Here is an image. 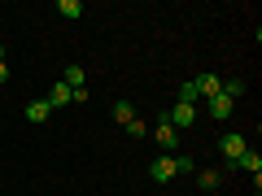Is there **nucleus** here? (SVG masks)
I'll return each instance as SVG.
<instances>
[{"mask_svg": "<svg viewBox=\"0 0 262 196\" xmlns=\"http://www.w3.org/2000/svg\"><path fill=\"white\" fill-rule=\"evenodd\" d=\"M166 122H170L175 131H188V127L196 122V105H179V101H175V109L166 113Z\"/></svg>", "mask_w": 262, "mask_h": 196, "instance_id": "nucleus-2", "label": "nucleus"}, {"mask_svg": "<svg viewBox=\"0 0 262 196\" xmlns=\"http://www.w3.org/2000/svg\"><path fill=\"white\" fill-rule=\"evenodd\" d=\"M196 183L206 187V192H214V187H219V183H223V175H219V170H214V166H206V170H196Z\"/></svg>", "mask_w": 262, "mask_h": 196, "instance_id": "nucleus-9", "label": "nucleus"}, {"mask_svg": "<svg viewBox=\"0 0 262 196\" xmlns=\"http://www.w3.org/2000/svg\"><path fill=\"white\" fill-rule=\"evenodd\" d=\"M48 113H53V109H48V101H31L27 105V122H48Z\"/></svg>", "mask_w": 262, "mask_h": 196, "instance_id": "nucleus-10", "label": "nucleus"}, {"mask_svg": "<svg viewBox=\"0 0 262 196\" xmlns=\"http://www.w3.org/2000/svg\"><path fill=\"white\" fill-rule=\"evenodd\" d=\"M192 87H196V96H206V101H210V96L223 92V79H219V75H196Z\"/></svg>", "mask_w": 262, "mask_h": 196, "instance_id": "nucleus-4", "label": "nucleus"}, {"mask_svg": "<svg viewBox=\"0 0 262 196\" xmlns=\"http://www.w3.org/2000/svg\"><path fill=\"white\" fill-rule=\"evenodd\" d=\"M175 175H179L175 153H170V157H153V166H149V179H153V183H170Z\"/></svg>", "mask_w": 262, "mask_h": 196, "instance_id": "nucleus-1", "label": "nucleus"}, {"mask_svg": "<svg viewBox=\"0 0 262 196\" xmlns=\"http://www.w3.org/2000/svg\"><path fill=\"white\" fill-rule=\"evenodd\" d=\"M236 166H241V170H249L253 179H262V153H253V149H245V153H241V161H236Z\"/></svg>", "mask_w": 262, "mask_h": 196, "instance_id": "nucleus-7", "label": "nucleus"}, {"mask_svg": "<svg viewBox=\"0 0 262 196\" xmlns=\"http://www.w3.org/2000/svg\"><path fill=\"white\" fill-rule=\"evenodd\" d=\"M70 101H75V92H70L66 83H53V87H48V109H57V105H70Z\"/></svg>", "mask_w": 262, "mask_h": 196, "instance_id": "nucleus-8", "label": "nucleus"}, {"mask_svg": "<svg viewBox=\"0 0 262 196\" xmlns=\"http://www.w3.org/2000/svg\"><path fill=\"white\" fill-rule=\"evenodd\" d=\"M210 118H232V109H236V101H227V96L223 92H219V96H210Z\"/></svg>", "mask_w": 262, "mask_h": 196, "instance_id": "nucleus-6", "label": "nucleus"}, {"mask_svg": "<svg viewBox=\"0 0 262 196\" xmlns=\"http://www.w3.org/2000/svg\"><path fill=\"white\" fill-rule=\"evenodd\" d=\"M57 13H61V18H79L83 5H79V0H57Z\"/></svg>", "mask_w": 262, "mask_h": 196, "instance_id": "nucleus-12", "label": "nucleus"}, {"mask_svg": "<svg viewBox=\"0 0 262 196\" xmlns=\"http://www.w3.org/2000/svg\"><path fill=\"white\" fill-rule=\"evenodd\" d=\"M0 83H9V61H0Z\"/></svg>", "mask_w": 262, "mask_h": 196, "instance_id": "nucleus-17", "label": "nucleus"}, {"mask_svg": "<svg viewBox=\"0 0 262 196\" xmlns=\"http://www.w3.org/2000/svg\"><path fill=\"white\" fill-rule=\"evenodd\" d=\"M201 96H196V87L192 83H179V105H196Z\"/></svg>", "mask_w": 262, "mask_h": 196, "instance_id": "nucleus-14", "label": "nucleus"}, {"mask_svg": "<svg viewBox=\"0 0 262 196\" xmlns=\"http://www.w3.org/2000/svg\"><path fill=\"white\" fill-rule=\"evenodd\" d=\"M219 149H223V157H227V161H232V166H236V161H241V153L249 149V144H245V135H241V131H227V135H223V144H219Z\"/></svg>", "mask_w": 262, "mask_h": 196, "instance_id": "nucleus-3", "label": "nucleus"}, {"mask_svg": "<svg viewBox=\"0 0 262 196\" xmlns=\"http://www.w3.org/2000/svg\"><path fill=\"white\" fill-rule=\"evenodd\" d=\"M0 61H5V44H0Z\"/></svg>", "mask_w": 262, "mask_h": 196, "instance_id": "nucleus-18", "label": "nucleus"}, {"mask_svg": "<svg viewBox=\"0 0 262 196\" xmlns=\"http://www.w3.org/2000/svg\"><path fill=\"white\" fill-rule=\"evenodd\" d=\"M114 122H122V127H127V122H136V109H131V101H118V105H114Z\"/></svg>", "mask_w": 262, "mask_h": 196, "instance_id": "nucleus-11", "label": "nucleus"}, {"mask_svg": "<svg viewBox=\"0 0 262 196\" xmlns=\"http://www.w3.org/2000/svg\"><path fill=\"white\" fill-rule=\"evenodd\" d=\"M153 135H158V144H162V149H166V153H179V131L170 127L166 118L158 122V131H153Z\"/></svg>", "mask_w": 262, "mask_h": 196, "instance_id": "nucleus-5", "label": "nucleus"}, {"mask_svg": "<svg viewBox=\"0 0 262 196\" xmlns=\"http://www.w3.org/2000/svg\"><path fill=\"white\" fill-rule=\"evenodd\" d=\"M223 96H227V101H241V96H245V83H241V79H227V83H223Z\"/></svg>", "mask_w": 262, "mask_h": 196, "instance_id": "nucleus-13", "label": "nucleus"}, {"mask_svg": "<svg viewBox=\"0 0 262 196\" xmlns=\"http://www.w3.org/2000/svg\"><path fill=\"white\" fill-rule=\"evenodd\" d=\"M127 135H136V140H144V135H149V122H140V118H136V122H127Z\"/></svg>", "mask_w": 262, "mask_h": 196, "instance_id": "nucleus-16", "label": "nucleus"}, {"mask_svg": "<svg viewBox=\"0 0 262 196\" xmlns=\"http://www.w3.org/2000/svg\"><path fill=\"white\" fill-rule=\"evenodd\" d=\"M175 166H179V175H192V170H196V161L188 157V153H175Z\"/></svg>", "mask_w": 262, "mask_h": 196, "instance_id": "nucleus-15", "label": "nucleus"}]
</instances>
